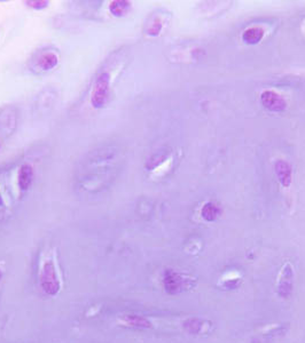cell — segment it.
<instances>
[{
  "label": "cell",
  "mask_w": 305,
  "mask_h": 343,
  "mask_svg": "<svg viewBox=\"0 0 305 343\" xmlns=\"http://www.w3.org/2000/svg\"><path fill=\"white\" fill-rule=\"evenodd\" d=\"M40 283H42L43 290L45 291L47 294L54 295L57 293V291H59L60 288L59 280H57L56 278L55 269H54V266L52 262H47L45 266H44Z\"/></svg>",
  "instance_id": "obj_2"
},
{
  "label": "cell",
  "mask_w": 305,
  "mask_h": 343,
  "mask_svg": "<svg viewBox=\"0 0 305 343\" xmlns=\"http://www.w3.org/2000/svg\"><path fill=\"white\" fill-rule=\"evenodd\" d=\"M185 325H186V328H187L191 333H199L203 327L202 322L198 320V319H191V320H188Z\"/></svg>",
  "instance_id": "obj_13"
},
{
  "label": "cell",
  "mask_w": 305,
  "mask_h": 343,
  "mask_svg": "<svg viewBox=\"0 0 305 343\" xmlns=\"http://www.w3.org/2000/svg\"><path fill=\"white\" fill-rule=\"evenodd\" d=\"M219 213H220L219 207L216 206L215 204L212 203H208L202 209V216L204 217L206 221L216 220V217L219 215Z\"/></svg>",
  "instance_id": "obj_11"
},
{
  "label": "cell",
  "mask_w": 305,
  "mask_h": 343,
  "mask_svg": "<svg viewBox=\"0 0 305 343\" xmlns=\"http://www.w3.org/2000/svg\"><path fill=\"white\" fill-rule=\"evenodd\" d=\"M2 204H4V202H2V197H1V193H0V206H1V205H2Z\"/></svg>",
  "instance_id": "obj_15"
},
{
  "label": "cell",
  "mask_w": 305,
  "mask_h": 343,
  "mask_svg": "<svg viewBox=\"0 0 305 343\" xmlns=\"http://www.w3.org/2000/svg\"><path fill=\"white\" fill-rule=\"evenodd\" d=\"M57 62H59V59L54 53H46L44 55L40 56V59L38 61V64L40 67V69L43 70H51L53 69L54 67H56Z\"/></svg>",
  "instance_id": "obj_9"
},
{
  "label": "cell",
  "mask_w": 305,
  "mask_h": 343,
  "mask_svg": "<svg viewBox=\"0 0 305 343\" xmlns=\"http://www.w3.org/2000/svg\"><path fill=\"white\" fill-rule=\"evenodd\" d=\"M110 95V76L108 72L100 73L94 83L91 102L94 108H102L108 103Z\"/></svg>",
  "instance_id": "obj_1"
},
{
  "label": "cell",
  "mask_w": 305,
  "mask_h": 343,
  "mask_svg": "<svg viewBox=\"0 0 305 343\" xmlns=\"http://www.w3.org/2000/svg\"><path fill=\"white\" fill-rule=\"evenodd\" d=\"M262 104L266 109H269L270 111L274 112H280L286 109V102L279 94L274 93L272 91H266L262 94Z\"/></svg>",
  "instance_id": "obj_3"
},
{
  "label": "cell",
  "mask_w": 305,
  "mask_h": 343,
  "mask_svg": "<svg viewBox=\"0 0 305 343\" xmlns=\"http://www.w3.org/2000/svg\"><path fill=\"white\" fill-rule=\"evenodd\" d=\"M128 324L134 326V327H141V328H147L151 327V322H149L147 319L142 316H135V315H130L125 318Z\"/></svg>",
  "instance_id": "obj_12"
},
{
  "label": "cell",
  "mask_w": 305,
  "mask_h": 343,
  "mask_svg": "<svg viewBox=\"0 0 305 343\" xmlns=\"http://www.w3.org/2000/svg\"><path fill=\"white\" fill-rule=\"evenodd\" d=\"M263 36H264L263 29L252 28V29H248L245 33H243L242 38L247 44H257L262 40Z\"/></svg>",
  "instance_id": "obj_10"
},
{
  "label": "cell",
  "mask_w": 305,
  "mask_h": 343,
  "mask_svg": "<svg viewBox=\"0 0 305 343\" xmlns=\"http://www.w3.org/2000/svg\"><path fill=\"white\" fill-rule=\"evenodd\" d=\"M131 8V4L128 1H123V0H116L113 1L109 6L110 13L114 16H124L127 15Z\"/></svg>",
  "instance_id": "obj_8"
},
{
  "label": "cell",
  "mask_w": 305,
  "mask_h": 343,
  "mask_svg": "<svg viewBox=\"0 0 305 343\" xmlns=\"http://www.w3.org/2000/svg\"><path fill=\"white\" fill-rule=\"evenodd\" d=\"M164 286L169 293H178L184 286V279L174 271H167L164 277Z\"/></svg>",
  "instance_id": "obj_5"
},
{
  "label": "cell",
  "mask_w": 305,
  "mask_h": 343,
  "mask_svg": "<svg viewBox=\"0 0 305 343\" xmlns=\"http://www.w3.org/2000/svg\"><path fill=\"white\" fill-rule=\"evenodd\" d=\"M0 278H1V273H0Z\"/></svg>",
  "instance_id": "obj_16"
},
{
  "label": "cell",
  "mask_w": 305,
  "mask_h": 343,
  "mask_svg": "<svg viewBox=\"0 0 305 343\" xmlns=\"http://www.w3.org/2000/svg\"><path fill=\"white\" fill-rule=\"evenodd\" d=\"M32 167L30 165H23L19 172V186L22 191H26L32 182Z\"/></svg>",
  "instance_id": "obj_6"
},
{
  "label": "cell",
  "mask_w": 305,
  "mask_h": 343,
  "mask_svg": "<svg viewBox=\"0 0 305 343\" xmlns=\"http://www.w3.org/2000/svg\"><path fill=\"white\" fill-rule=\"evenodd\" d=\"M276 171H277V175L279 176V180L281 181V183H282L284 186L289 185L291 181V169L289 167V165L286 164L284 161L277 162Z\"/></svg>",
  "instance_id": "obj_7"
},
{
  "label": "cell",
  "mask_w": 305,
  "mask_h": 343,
  "mask_svg": "<svg viewBox=\"0 0 305 343\" xmlns=\"http://www.w3.org/2000/svg\"><path fill=\"white\" fill-rule=\"evenodd\" d=\"M293 271H291L289 266L284 267L282 273H281L279 279V288L278 292L282 297H288L293 291Z\"/></svg>",
  "instance_id": "obj_4"
},
{
  "label": "cell",
  "mask_w": 305,
  "mask_h": 343,
  "mask_svg": "<svg viewBox=\"0 0 305 343\" xmlns=\"http://www.w3.org/2000/svg\"><path fill=\"white\" fill-rule=\"evenodd\" d=\"M26 4L30 7L36 8V9H42L47 7V5H49V1H26Z\"/></svg>",
  "instance_id": "obj_14"
}]
</instances>
